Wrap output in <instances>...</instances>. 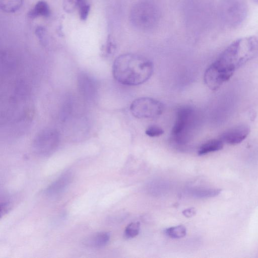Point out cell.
<instances>
[{
	"instance_id": "cell-18",
	"label": "cell",
	"mask_w": 258,
	"mask_h": 258,
	"mask_svg": "<svg viewBox=\"0 0 258 258\" xmlns=\"http://www.w3.org/2000/svg\"><path fill=\"white\" fill-rule=\"evenodd\" d=\"M90 5L87 0H82L78 9L80 19L82 21L87 20L90 11Z\"/></svg>"
},
{
	"instance_id": "cell-24",
	"label": "cell",
	"mask_w": 258,
	"mask_h": 258,
	"mask_svg": "<svg viewBox=\"0 0 258 258\" xmlns=\"http://www.w3.org/2000/svg\"><path fill=\"white\" fill-rule=\"evenodd\" d=\"M196 213V211L195 208H190L186 209H185L183 211L182 214L183 215L187 218H190L194 216Z\"/></svg>"
},
{
	"instance_id": "cell-1",
	"label": "cell",
	"mask_w": 258,
	"mask_h": 258,
	"mask_svg": "<svg viewBox=\"0 0 258 258\" xmlns=\"http://www.w3.org/2000/svg\"><path fill=\"white\" fill-rule=\"evenodd\" d=\"M258 54V39L241 38L231 43L205 71L204 80L212 90L218 89L235 71Z\"/></svg>"
},
{
	"instance_id": "cell-11",
	"label": "cell",
	"mask_w": 258,
	"mask_h": 258,
	"mask_svg": "<svg viewBox=\"0 0 258 258\" xmlns=\"http://www.w3.org/2000/svg\"><path fill=\"white\" fill-rule=\"evenodd\" d=\"M110 234L107 232H99L85 238L83 241L84 245L92 248H101L108 243Z\"/></svg>"
},
{
	"instance_id": "cell-12",
	"label": "cell",
	"mask_w": 258,
	"mask_h": 258,
	"mask_svg": "<svg viewBox=\"0 0 258 258\" xmlns=\"http://www.w3.org/2000/svg\"><path fill=\"white\" fill-rule=\"evenodd\" d=\"M51 14L50 7L44 0H40L28 13V17L35 19L39 17H48Z\"/></svg>"
},
{
	"instance_id": "cell-9",
	"label": "cell",
	"mask_w": 258,
	"mask_h": 258,
	"mask_svg": "<svg viewBox=\"0 0 258 258\" xmlns=\"http://www.w3.org/2000/svg\"><path fill=\"white\" fill-rule=\"evenodd\" d=\"M249 127L245 124H240L230 127L224 131L219 138L224 143L236 145L242 142L248 135Z\"/></svg>"
},
{
	"instance_id": "cell-7",
	"label": "cell",
	"mask_w": 258,
	"mask_h": 258,
	"mask_svg": "<svg viewBox=\"0 0 258 258\" xmlns=\"http://www.w3.org/2000/svg\"><path fill=\"white\" fill-rule=\"evenodd\" d=\"M163 104L150 97H141L134 100L130 105L133 115L138 118H154L163 111Z\"/></svg>"
},
{
	"instance_id": "cell-20",
	"label": "cell",
	"mask_w": 258,
	"mask_h": 258,
	"mask_svg": "<svg viewBox=\"0 0 258 258\" xmlns=\"http://www.w3.org/2000/svg\"><path fill=\"white\" fill-rule=\"evenodd\" d=\"M116 44L111 37L109 35L104 44L102 46V51L106 55L113 54L116 49Z\"/></svg>"
},
{
	"instance_id": "cell-2",
	"label": "cell",
	"mask_w": 258,
	"mask_h": 258,
	"mask_svg": "<svg viewBox=\"0 0 258 258\" xmlns=\"http://www.w3.org/2000/svg\"><path fill=\"white\" fill-rule=\"evenodd\" d=\"M154 66L147 57L135 53L117 56L112 65V75L119 83L137 86L147 82L152 76Z\"/></svg>"
},
{
	"instance_id": "cell-10",
	"label": "cell",
	"mask_w": 258,
	"mask_h": 258,
	"mask_svg": "<svg viewBox=\"0 0 258 258\" xmlns=\"http://www.w3.org/2000/svg\"><path fill=\"white\" fill-rule=\"evenodd\" d=\"M73 174L71 171H66L52 182L45 190L49 196H54L63 192L71 184Z\"/></svg>"
},
{
	"instance_id": "cell-22",
	"label": "cell",
	"mask_w": 258,
	"mask_h": 258,
	"mask_svg": "<svg viewBox=\"0 0 258 258\" xmlns=\"http://www.w3.org/2000/svg\"><path fill=\"white\" fill-rule=\"evenodd\" d=\"M35 32L40 43L44 45L45 44L47 34L46 29L43 27L38 26L36 28Z\"/></svg>"
},
{
	"instance_id": "cell-19",
	"label": "cell",
	"mask_w": 258,
	"mask_h": 258,
	"mask_svg": "<svg viewBox=\"0 0 258 258\" xmlns=\"http://www.w3.org/2000/svg\"><path fill=\"white\" fill-rule=\"evenodd\" d=\"M82 0H62V8L67 13H72L77 10Z\"/></svg>"
},
{
	"instance_id": "cell-17",
	"label": "cell",
	"mask_w": 258,
	"mask_h": 258,
	"mask_svg": "<svg viewBox=\"0 0 258 258\" xmlns=\"http://www.w3.org/2000/svg\"><path fill=\"white\" fill-rule=\"evenodd\" d=\"M140 223L139 222H133L126 227L124 236L127 239L133 238L137 236L140 232Z\"/></svg>"
},
{
	"instance_id": "cell-23",
	"label": "cell",
	"mask_w": 258,
	"mask_h": 258,
	"mask_svg": "<svg viewBox=\"0 0 258 258\" xmlns=\"http://www.w3.org/2000/svg\"><path fill=\"white\" fill-rule=\"evenodd\" d=\"M10 209L9 203L6 202L1 203V217H2L4 214H6Z\"/></svg>"
},
{
	"instance_id": "cell-5",
	"label": "cell",
	"mask_w": 258,
	"mask_h": 258,
	"mask_svg": "<svg viewBox=\"0 0 258 258\" xmlns=\"http://www.w3.org/2000/svg\"><path fill=\"white\" fill-rule=\"evenodd\" d=\"M59 141V134L56 129H43L34 138L32 145V150L38 156H47L56 150Z\"/></svg>"
},
{
	"instance_id": "cell-15",
	"label": "cell",
	"mask_w": 258,
	"mask_h": 258,
	"mask_svg": "<svg viewBox=\"0 0 258 258\" xmlns=\"http://www.w3.org/2000/svg\"><path fill=\"white\" fill-rule=\"evenodd\" d=\"M23 0H0L1 9L7 13L18 11L22 6Z\"/></svg>"
},
{
	"instance_id": "cell-8",
	"label": "cell",
	"mask_w": 258,
	"mask_h": 258,
	"mask_svg": "<svg viewBox=\"0 0 258 258\" xmlns=\"http://www.w3.org/2000/svg\"><path fill=\"white\" fill-rule=\"evenodd\" d=\"M77 85L81 95L88 101H94L98 93L97 83L95 78L87 73L80 72L77 77Z\"/></svg>"
},
{
	"instance_id": "cell-3",
	"label": "cell",
	"mask_w": 258,
	"mask_h": 258,
	"mask_svg": "<svg viewBox=\"0 0 258 258\" xmlns=\"http://www.w3.org/2000/svg\"><path fill=\"white\" fill-rule=\"evenodd\" d=\"M219 12L221 20L226 27L235 28L245 19L248 7L245 0H222Z\"/></svg>"
},
{
	"instance_id": "cell-4",
	"label": "cell",
	"mask_w": 258,
	"mask_h": 258,
	"mask_svg": "<svg viewBox=\"0 0 258 258\" xmlns=\"http://www.w3.org/2000/svg\"><path fill=\"white\" fill-rule=\"evenodd\" d=\"M131 21L137 28L147 30L153 28L158 21L159 15L155 6L148 2L135 5L131 12Z\"/></svg>"
},
{
	"instance_id": "cell-14",
	"label": "cell",
	"mask_w": 258,
	"mask_h": 258,
	"mask_svg": "<svg viewBox=\"0 0 258 258\" xmlns=\"http://www.w3.org/2000/svg\"><path fill=\"white\" fill-rule=\"evenodd\" d=\"M221 192L219 188H199L192 190L191 195L196 198L203 199L216 197Z\"/></svg>"
},
{
	"instance_id": "cell-25",
	"label": "cell",
	"mask_w": 258,
	"mask_h": 258,
	"mask_svg": "<svg viewBox=\"0 0 258 258\" xmlns=\"http://www.w3.org/2000/svg\"><path fill=\"white\" fill-rule=\"evenodd\" d=\"M254 3L258 4V0H252Z\"/></svg>"
},
{
	"instance_id": "cell-13",
	"label": "cell",
	"mask_w": 258,
	"mask_h": 258,
	"mask_svg": "<svg viewBox=\"0 0 258 258\" xmlns=\"http://www.w3.org/2000/svg\"><path fill=\"white\" fill-rule=\"evenodd\" d=\"M223 144L224 143L220 138L209 140L200 146L198 153L199 155H204L219 151L223 148Z\"/></svg>"
},
{
	"instance_id": "cell-21",
	"label": "cell",
	"mask_w": 258,
	"mask_h": 258,
	"mask_svg": "<svg viewBox=\"0 0 258 258\" xmlns=\"http://www.w3.org/2000/svg\"><path fill=\"white\" fill-rule=\"evenodd\" d=\"M164 133V131L156 125H151L147 128L145 134L151 137H158Z\"/></svg>"
},
{
	"instance_id": "cell-6",
	"label": "cell",
	"mask_w": 258,
	"mask_h": 258,
	"mask_svg": "<svg viewBox=\"0 0 258 258\" xmlns=\"http://www.w3.org/2000/svg\"><path fill=\"white\" fill-rule=\"evenodd\" d=\"M194 114V110L189 107H181L177 110L175 122L171 131L172 138L176 144L183 145L187 142Z\"/></svg>"
},
{
	"instance_id": "cell-16",
	"label": "cell",
	"mask_w": 258,
	"mask_h": 258,
	"mask_svg": "<svg viewBox=\"0 0 258 258\" xmlns=\"http://www.w3.org/2000/svg\"><path fill=\"white\" fill-rule=\"evenodd\" d=\"M165 233L172 238H180L186 235V229L183 225H177L167 228Z\"/></svg>"
}]
</instances>
